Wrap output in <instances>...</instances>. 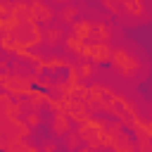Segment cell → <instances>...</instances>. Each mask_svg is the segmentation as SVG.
<instances>
[{
    "instance_id": "cell-1",
    "label": "cell",
    "mask_w": 152,
    "mask_h": 152,
    "mask_svg": "<svg viewBox=\"0 0 152 152\" xmlns=\"http://www.w3.org/2000/svg\"><path fill=\"white\" fill-rule=\"evenodd\" d=\"M0 152H5V150H2V147H0Z\"/></svg>"
}]
</instances>
